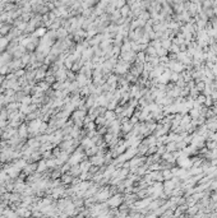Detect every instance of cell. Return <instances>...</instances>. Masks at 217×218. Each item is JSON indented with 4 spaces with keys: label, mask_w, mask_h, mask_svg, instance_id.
Masks as SVG:
<instances>
[{
    "label": "cell",
    "mask_w": 217,
    "mask_h": 218,
    "mask_svg": "<svg viewBox=\"0 0 217 218\" xmlns=\"http://www.w3.org/2000/svg\"><path fill=\"white\" fill-rule=\"evenodd\" d=\"M19 134H21L22 137H24V135H26V126H24V125H23V126L21 128V130H19Z\"/></svg>",
    "instance_id": "obj_3"
},
{
    "label": "cell",
    "mask_w": 217,
    "mask_h": 218,
    "mask_svg": "<svg viewBox=\"0 0 217 218\" xmlns=\"http://www.w3.org/2000/svg\"><path fill=\"white\" fill-rule=\"evenodd\" d=\"M46 166H47V163L42 161L41 163H40V166H38V168H37V170H38V171H42V170H45V167H46Z\"/></svg>",
    "instance_id": "obj_2"
},
{
    "label": "cell",
    "mask_w": 217,
    "mask_h": 218,
    "mask_svg": "<svg viewBox=\"0 0 217 218\" xmlns=\"http://www.w3.org/2000/svg\"><path fill=\"white\" fill-rule=\"evenodd\" d=\"M40 124H41V122L38 121V120L32 121L31 125H30V128H28V130H30V131H37L38 129H40Z\"/></svg>",
    "instance_id": "obj_1"
},
{
    "label": "cell",
    "mask_w": 217,
    "mask_h": 218,
    "mask_svg": "<svg viewBox=\"0 0 217 218\" xmlns=\"http://www.w3.org/2000/svg\"><path fill=\"white\" fill-rule=\"evenodd\" d=\"M7 43H8V41H7V40H0V47L4 46V45H7Z\"/></svg>",
    "instance_id": "obj_4"
}]
</instances>
